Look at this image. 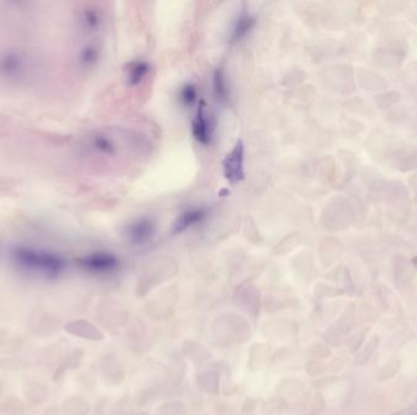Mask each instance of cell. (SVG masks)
Returning a JSON list of instances; mask_svg holds the SVG:
<instances>
[{"label":"cell","mask_w":417,"mask_h":415,"mask_svg":"<svg viewBox=\"0 0 417 415\" xmlns=\"http://www.w3.org/2000/svg\"><path fill=\"white\" fill-rule=\"evenodd\" d=\"M224 176L232 185L244 179V144L237 141L224 160Z\"/></svg>","instance_id":"1"},{"label":"cell","mask_w":417,"mask_h":415,"mask_svg":"<svg viewBox=\"0 0 417 415\" xmlns=\"http://www.w3.org/2000/svg\"><path fill=\"white\" fill-rule=\"evenodd\" d=\"M149 72H151V66L146 61H143V60L133 61L126 70L127 83L130 87H136L149 74Z\"/></svg>","instance_id":"7"},{"label":"cell","mask_w":417,"mask_h":415,"mask_svg":"<svg viewBox=\"0 0 417 415\" xmlns=\"http://www.w3.org/2000/svg\"><path fill=\"white\" fill-rule=\"evenodd\" d=\"M208 216L205 208H194L187 210L178 216L173 223V232L175 234H181L188 229L197 227L198 224L203 223Z\"/></svg>","instance_id":"4"},{"label":"cell","mask_w":417,"mask_h":415,"mask_svg":"<svg viewBox=\"0 0 417 415\" xmlns=\"http://www.w3.org/2000/svg\"><path fill=\"white\" fill-rule=\"evenodd\" d=\"M256 23V19L254 16L243 12L242 15L237 17L232 30H231L230 38L232 42H238L240 39H243L249 32L254 28Z\"/></svg>","instance_id":"6"},{"label":"cell","mask_w":417,"mask_h":415,"mask_svg":"<svg viewBox=\"0 0 417 415\" xmlns=\"http://www.w3.org/2000/svg\"><path fill=\"white\" fill-rule=\"evenodd\" d=\"M178 98L183 106H186V108L193 106L198 99V89L194 84H184L178 92Z\"/></svg>","instance_id":"9"},{"label":"cell","mask_w":417,"mask_h":415,"mask_svg":"<svg viewBox=\"0 0 417 415\" xmlns=\"http://www.w3.org/2000/svg\"><path fill=\"white\" fill-rule=\"evenodd\" d=\"M213 130H214V127L208 119L205 105L202 103V104H199L197 112L194 114L193 122H192L194 139L203 145H208L213 138Z\"/></svg>","instance_id":"2"},{"label":"cell","mask_w":417,"mask_h":415,"mask_svg":"<svg viewBox=\"0 0 417 415\" xmlns=\"http://www.w3.org/2000/svg\"><path fill=\"white\" fill-rule=\"evenodd\" d=\"M214 92L220 101H227L230 98V88L227 83V77L222 68H217L214 74Z\"/></svg>","instance_id":"8"},{"label":"cell","mask_w":417,"mask_h":415,"mask_svg":"<svg viewBox=\"0 0 417 415\" xmlns=\"http://www.w3.org/2000/svg\"><path fill=\"white\" fill-rule=\"evenodd\" d=\"M155 234V224L151 219H138L127 225L126 236L135 245L148 243Z\"/></svg>","instance_id":"3"},{"label":"cell","mask_w":417,"mask_h":415,"mask_svg":"<svg viewBox=\"0 0 417 415\" xmlns=\"http://www.w3.org/2000/svg\"><path fill=\"white\" fill-rule=\"evenodd\" d=\"M84 265L88 270H94V272L108 273V272L115 270L119 267V261L114 254L99 252V254L89 256L88 259L84 261Z\"/></svg>","instance_id":"5"}]
</instances>
